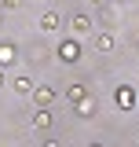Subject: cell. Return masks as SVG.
Wrapping results in <instances>:
<instances>
[{"label":"cell","instance_id":"1","mask_svg":"<svg viewBox=\"0 0 139 147\" xmlns=\"http://www.w3.org/2000/svg\"><path fill=\"white\" fill-rule=\"evenodd\" d=\"M59 59H62V63H77V59H81V44H77V40H62V44H59Z\"/></svg>","mask_w":139,"mask_h":147},{"label":"cell","instance_id":"2","mask_svg":"<svg viewBox=\"0 0 139 147\" xmlns=\"http://www.w3.org/2000/svg\"><path fill=\"white\" fill-rule=\"evenodd\" d=\"M33 103H37V107H51V103H55V88L37 85V88H33Z\"/></svg>","mask_w":139,"mask_h":147},{"label":"cell","instance_id":"3","mask_svg":"<svg viewBox=\"0 0 139 147\" xmlns=\"http://www.w3.org/2000/svg\"><path fill=\"white\" fill-rule=\"evenodd\" d=\"M114 99H117V107H121V110H132V107H136V92L128 88V85H121V88L114 92Z\"/></svg>","mask_w":139,"mask_h":147},{"label":"cell","instance_id":"4","mask_svg":"<svg viewBox=\"0 0 139 147\" xmlns=\"http://www.w3.org/2000/svg\"><path fill=\"white\" fill-rule=\"evenodd\" d=\"M73 114H77V118H92V114H95V96H88V99H81V103H73Z\"/></svg>","mask_w":139,"mask_h":147},{"label":"cell","instance_id":"5","mask_svg":"<svg viewBox=\"0 0 139 147\" xmlns=\"http://www.w3.org/2000/svg\"><path fill=\"white\" fill-rule=\"evenodd\" d=\"M11 88H15L18 96H33V81H29V77H26V74H18L15 81H11Z\"/></svg>","mask_w":139,"mask_h":147},{"label":"cell","instance_id":"6","mask_svg":"<svg viewBox=\"0 0 139 147\" xmlns=\"http://www.w3.org/2000/svg\"><path fill=\"white\" fill-rule=\"evenodd\" d=\"M70 26H73V33H77V37L92 33V18H88V15H73V22H70Z\"/></svg>","mask_w":139,"mask_h":147},{"label":"cell","instance_id":"7","mask_svg":"<svg viewBox=\"0 0 139 147\" xmlns=\"http://www.w3.org/2000/svg\"><path fill=\"white\" fill-rule=\"evenodd\" d=\"M40 30H44V33L59 30V11H44V15H40Z\"/></svg>","mask_w":139,"mask_h":147},{"label":"cell","instance_id":"8","mask_svg":"<svg viewBox=\"0 0 139 147\" xmlns=\"http://www.w3.org/2000/svg\"><path fill=\"white\" fill-rule=\"evenodd\" d=\"M33 129H51V114H48V107H37V114H33Z\"/></svg>","mask_w":139,"mask_h":147},{"label":"cell","instance_id":"9","mask_svg":"<svg viewBox=\"0 0 139 147\" xmlns=\"http://www.w3.org/2000/svg\"><path fill=\"white\" fill-rule=\"evenodd\" d=\"M81 99H88V88L84 85H70L66 88V103H81Z\"/></svg>","mask_w":139,"mask_h":147},{"label":"cell","instance_id":"10","mask_svg":"<svg viewBox=\"0 0 139 147\" xmlns=\"http://www.w3.org/2000/svg\"><path fill=\"white\" fill-rule=\"evenodd\" d=\"M11 63H15V44L0 40V66H11Z\"/></svg>","mask_w":139,"mask_h":147},{"label":"cell","instance_id":"11","mask_svg":"<svg viewBox=\"0 0 139 147\" xmlns=\"http://www.w3.org/2000/svg\"><path fill=\"white\" fill-rule=\"evenodd\" d=\"M95 48L99 52H114V33H99L95 37Z\"/></svg>","mask_w":139,"mask_h":147},{"label":"cell","instance_id":"12","mask_svg":"<svg viewBox=\"0 0 139 147\" xmlns=\"http://www.w3.org/2000/svg\"><path fill=\"white\" fill-rule=\"evenodd\" d=\"M0 4H7V7H15V4H18V0H0Z\"/></svg>","mask_w":139,"mask_h":147},{"label":"cell","instance_id":"13","mask_svg":"<svg viewBox=\"0 0 139 147\" xmlns=\"http://www.w3.org/2000/svg\"><path fill=\"white\" fill-rule=\"evenodd\" d=\"M0 88H4V66H0Z\"/></svg>","mask_w":139,"mask_h":147},{"label":"cell","instance_id":"14","mask_svg":"<svg viewBox=\"0 0 139 147\" xmlns=\"http://www.w3.org/2000/svg\"><path fill=\"white\" fill-rule=\"evenodd\" d=\"M44 147H59V144H55V140H48V144H44Z\"/></svg>","mask_w":139,"mask_h":147},{"label":"cell","instance_id":"15","mask_svg":"<svg viewBox=\"0 0 139 147\" xmlns=\"http://www.w3.org/2000/svg\"><path fill=\"white\" fill-rule=\"evenodd\" d=\"M88 4H103V0H88Z\"/></svg>","mask_w":139,"mask_h":147},{"label":"cell","instance_id":"16","mask_svg":"<svg viewBox=\"0 0 139 147\" xmlns=\"http://www.w3.org/2000/svg\"><path fill=\"white\" fill-rule=\"evenodd\" d=\"M88 147H103V144H88Z\"/></svg>","mask_w":139,"mask_h":147}]
</instances>
